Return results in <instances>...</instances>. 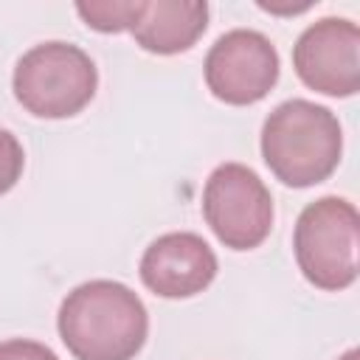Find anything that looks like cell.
I'll return each mask as SVG.
<instances>
[{
    "mask_svg": "<svg viewBox=\"0 0 360 360\" xmlns=\"http://www.w3.org/2000/svg\"><path fill=\"white\" fill-rule=\"evenodd\" d=\"M343 129L338 115L315 101H281L262 124V158L276 180L292 188L323 183L340 163Z\"/></svg>",
    "mask_w": 360,
    "mask_h": 360,
    "instance_id": "cell-2",
    "label": "cell"
},
{
    "mask_svg": "<svg viewBox=\"0 0 360 360\" xmlns=\"http://www.w3.org/2000/svg\"><path fill=\"white\" fill-rule=\"evenodd\" d=\"M298 79L323 96L349 98L360 90V28L346 17H323L292 45Z\"/></svg>",
    "mask_w": 360,
    "mask_h": 360,
    "instance_id": "cell-7",
    "label": "cell"
},
{
    "mask_svg": "<svg viewBox=\"0 0 360 360\" xmlns=\"http://www.w3.org/2000/svg\"><path fill=\"white\" fill-rule=\"evenodd\" d=\"M135 0H98V3H76L79 17L87 28L101 34H121L129 28Z\"/></svg>",
    "mask_w": 360,
    "mask_h": 360,
    "instance_id": "cell-10",
    "label": "cell"
},
{
    "mask_svg": "<svg viewBox=\"0 0 360 360\" xmlns=\"http://www.w3.org/2000/svg\"><path fill=\"white\" fill-rule=\"evenodd\" d=\"M202 217L231 250H253L273 231V194L245 163H219L202 188Z\"/></svg>",
    "mask_w": 360,
    "mask_h": 360,
    "instance_id": "cell-5",
    "label": "cell"
},
{
    "mask_svg": "<svg viewBox=\"0 0 360 360\" xmlns=\"http://www.w3.org/2000/svg\"><path fill=\"white\" fill-rule=\"evenodd\" d=\"M56 329L76 360H132L146 343L149 312L127 284L93 278L65 295Z\"/></svg>",
    "mask_w": 360,
    "mask_h": 360,
    "instance_id": "cell-1",
    "label": "cell"
},
{
    "mask_svg": "<svg viewBox=\"0 0 360 360\" xmlns=\"http://www.w3.org/2000/svg\"><path fill=\"white\" fill-rule=\"evenodd\" d=\"M208 28L205 0H135L129 34L135 42L158 56L188 51Z\"/></svg>",
    "mask_w": 360,
    "mask_h": 360,
    "instance_id": "cell-9",
    "label": "cell"
},
{
    "mask_svg": "<svg viewBox=\"0 0 360 360\" xmlns=\"http://www.w3.org/2000/svg\"><path fill=\"white\" fill-rule=\"evenodd\" d=\"M357 357H360V354H357V349H349V352H346V354H340L338 360H357Z\"/></svg>",
    "mask_w": 360,
    "mask_h": 360,
    "instance_id": "cell-14",
    "label": "cell"
},
{
    "mask_svg": "<svg viewBox=\"0 0 360 360\" xmlns=\"http://www.w3.org/2000/svg\"><path fill=\"white\" fill-rule=\"evenodd\" d=\"M217 270L219 262L214 248L191 231L158 236L138 264L143 287L160 298H191L217 278Z\"/></svg>",
    "mask_w": 360,
    "mask_h": 360,
    "instance_id": "cell-8",
    "label": "cell"
},
{
    "mask_svg": "<svg viewBox=\"0 0 360 360\" xmlns=\"http://www.w3.org/2000/svg\"><path fill=\"white\" fill-rule=\"evenodd\" d=\"M360 217L354 202L343 197H321L309 202L292 231V253L301 276L326 292H338L357 278Z\"/></svg>",
    "mask_w": 360,
    "mask_h": 360,
    "instance_id": "cell-4",
    "label": "cell"
},
{
    "mask_svg": "<svg viewBox=\"0 0 360 360\" xmlns=\"http://www.w3.org/2000/svg\"><path fill=\"white\" fill-rule=\"evenodd\" d=\"M0 360H59L56 352L39 340L11 338L0 343Z\"/></svg>",
    "mask_w": 360,
    "mask_h": 360,
    "instance_id": "cell-12",
    "label": "cell"
},
{
    "mask_svg": "<svg viewBox=\"0 0 360 360\" xmlns=\"http://www.w3.org/2000/svg\"><path fill=\"white\" fill-rule=\"evenodd\" d=\"M25 169V152L17 135L6 127H0V197L8 194Z\"/></svg>",
    "mask_w": 360,
    "mask_h": 360,
    "instance_id": "cell-11",
    "label": "cell"
},
{
    "mask_svg": "<svg viewBox=\"0 0 360 360\" xmlns=\"http://www.w3.org/2000/svg\"><path fill=\"white\" fill-rule=\"evenodd\" d=\"M312 6V0H307V3H298V6H273V3H264V0H259V8H264V11H273V14H298V11H307Z\"/></svg>",
    "mask_w": 360,
    "mask_h": 360,
    "instance_id": "cell-13",
    "label": "cell"
},
{
    "mask_svg": "<svg viewBox=\"0 0 360 360\" xmlns=\"http://www.w3.org/2000/svg\"><path fill=\"white\" fill-rule=\"evenodd\" d=\"M98 87V70L87 51L51 39L28 48L11 76L14 98L34 118H70L82 112Z\"/></svg>",
    "mask_w": 360,
    "mask_h": 360,
    "instance_id": "cell-3",
    "label": "cell"
},
{
    "mask_svg": "<svg viewBox=\"0 0 360 360\" xmlns=\"http://www.w3.org/2000/svg\"><path fill=\"white\" fill-rule=\"evenodd\" d=\"M278 68V51L262 31L233 28L208 48L202 73L214 98L248 107L276 87Z\"/></svg>",
    "mask_w": 360,
    "mask_h": 360,
    "instance_id": "cell-6",
    "label": "cell"
}]
</instances>
